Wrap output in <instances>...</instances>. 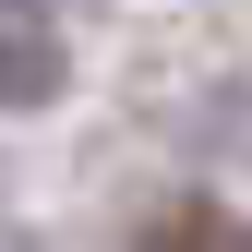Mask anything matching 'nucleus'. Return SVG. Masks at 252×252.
Here are the masks:
<instances>
[{"label": "nucleus", "instance_id": "nucleus-1", "mask_svg": "<svg viewBox=\"0 0 252 252\" xmlns=\"http://www.w3.org/2000/svg\"><path fill=\"white\" fill-rule=\"evenodd\" d=\"M60 96V48L36 24H0V108H48Z\"/></svg>", "mask_w": 252, "mask_h": 252}, {"label": "nucleus", "instance_id": "nucleus-2", "mask_svg": "<svg viewBox=\"0 0 252 252\" xmlns=\"http://www.w3.org/2000/svg\"><path fill=\"white\" fill-rule=\"evenodd\" d=\"M144 252H252V228H240L228 204H180V216H156Z\"/></svg>", "mask_w": 252, "mask_h": 252}, {"label": "nucleus", "instance_id": "nucleus-3", "mask_svg": "<svg viewBox=\"0 0 252 252\" xmlns=\"http://www.w3.org/2000/svg\"><path fill=\"white\" fill-rule=\"evenodd\" d=\"M0 12H36V0H0Z\"/></svg>", "mask_w": 252, "mask_h": 252}]
</instances>
